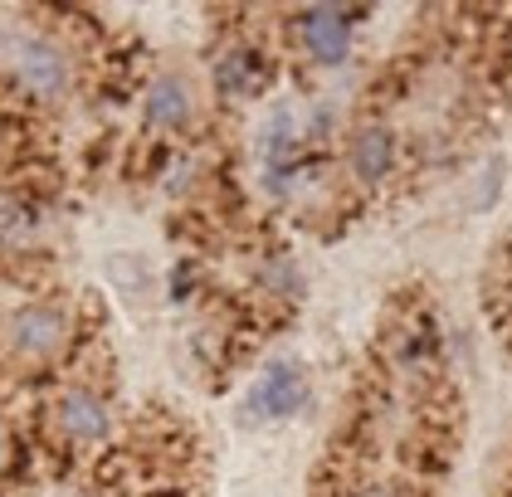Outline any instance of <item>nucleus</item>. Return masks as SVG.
Segmentation results:
<instances>
[{"label":"nucleus","instance_id":"obj_1","mask_svg":"<svg viewBox=\"0 0 512 497\" xmlns=\"http://www.w3.org/2000/svg\"><path fill=\"white\" fill-rule=\"evenodd\" d=\"M0 83L25 108H64L83 83L79 44L54 25V15H15L0 25Z\"/></svg>","mask_w":512,"mask_h":497},{"label":"nucleus","instance_id":"obj_2","mask_svg":"<svg viewBox=\"0 0 512 497\" xmlns=\"http://www.w3.org/2000/svg\"><path fill=\"white\" fill-rule=\"evenodd\" d=\"M83 332V312L69 293H30L0 307V376L49 381L69 366Z\"/></svg>","mask_w":512,"mask_h":497},{"label":"nucleus","instance_id":"obj_3","mask_svg":"<svg viewBox=\"0 0 512 497\" xmlns=\"http://www.w3.org/2000/svg\"><path fill=\"white\" fill-rule=\"evenodd\" d=\"M118 429V400L103 376L93 371H69L49 381L35 410V439L54 459H83L93 454L108 434Z\"/></svg>","mask_w":512,"mask_h":497},{"label":"nucleus","instance_id":"obj_4","mask_svg":"<svg viewBox=\"0 0 512 497\" xmlns=\"http://www.w3.org/2000/svg\"><path fill=\"white\" fill-rule=\"evenodd\" d=\"M356 10H332V5H308L288 15V35L298 44V54L313 69H342L356 49Z\"/></svg>","mask_w":512,"mask_h":497},{"label":"nucleus","instance_id":"obj_5","mask_svg":"<svg viewBox=\"0 0 512 497\" xmlns=\"http://www.w3.org/2000/svg\"><path fill=\"white\" fill-rule=\"evenodd\" d=\"M342 161H347V176H352L361 191H381L395 176V166H400V137H395V127L381 122V117H361L352 132H347Z\"/></svg>","mask_w":512,"mask_h":497},{"label":"nucleus","instance_id":"obj_6","mask_svg":"<svg viewBox=\"0 0 512 497\" xmlns=\"http://www.w3.org/2000/svg\"><path fill=\"white\" fill-rule=\"evenodd\" d=\"M49 239V210L30 186L5 181L0 186V259H30Z\"/></svg>","mask_w":512,"mask_h":497},{"label":"nucleus","instance_id":"obj_7","mask_svg":"<svg viewBox=\"0 0 512 497\" xmlns=\"http://www.w3.org/2000/svg\"><path fill=\"white\" fill-rule=\"evenodd\" d=\"M308 400H313V381H308V371L298 366V361H288V356H278L264 366V376L259 385L249 390V415L254 420H293V415H303L308 410Z\"/></svg>","mask_w":512,"mask_h":497},{"label":"nucleus","instance_id":"obj_8","mask_svg":"<svg viewBox=\"0 0 512 497\" xmlns=\"http://www.w3.org/2000/svg\"><path fill=\"white\" fill-rule=\"evenodd\" d=\"M196 113H200L196 83H191V74H181V69H161L147 83V93H142V122L152 132H186L196 122Z\"/></svg>","mask_w":512,"mask_h":497},{"label":"nucleus","instance_id":"obj_9","mask_svg":"<svg viewBox=\"0 0 512 497\" xmlns=\"http://www.w3.org/2000/svg\"><path fill=\"white\" fill-rule=\"evenodd\" d=\"M264 59L249 49V44H225L220 54H215V83H220V93H230V98H254L259 88H264Z\"/></svg>","mask_w":512,"mask_h":497},{"label":"nucleus","instance_id":"obj_10","mask_svg":"<svg viewBox=\"0 0 512 497\" xmlns=\"http://www.w3.org/2000/svg\"><path fill=\"white\" fill-rule=\"evenodd\" d=\"M25 473H30V449H25V434H20V424L0 410V497L10 493L15 483H25Z\"/></svg>","mask_w":512,"mask_h":497},{"label":"nucleus","instance_id":"obj_11","mask_svg":"<svg viewBox=\"0 0 512 497\" xmlns=\"http://www.w3.org/2000/svg\"><path fill=\"white\" fill-rule=\"evenodd\" d=\"M347 497H405V493L395 488L391 478H356L352 488H347Z\"/></svg>","mask_w":512,"mask_h":497}]
</instances>
